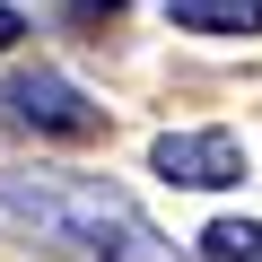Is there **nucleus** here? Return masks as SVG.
I'll list each match as a JSON object with an SVG mask.
<instances>
[{"label": "nucleus", "mask_w": 262, "mask_h": 262, "mask_svg": "<svg viewBox=\"0 0 262 262\" xmlns=\"http://www.w3.org/2000/svg\"><path fill=\"white\" fill-rule=\"evenodd\" d=\"M18 35H27V18H18V9H9V0H0V53H9V44H18Z\"/></svg>", "instance_id": "obj_6"}, {"label": "nucleus", "mask_w": 262, "mask_h": 262, "mask_svg": "<svg viewBox=\"0 0 262 262\" xmlns=\"http://www.w3.org/2000/svg\"><path fill=\"white\" fill-rule=\"evenodd\" d=\"M0 227L61 262H184L105 175H0Z\"/></svg>", "instance_id": "obj_1"}, {"label": "nucleus", "mask_w": 262, "mask_h": 262, "mask_svg": "<svg viewBox=\"0 0 262 262\" xmlns=\"http://www.w3.org/2000/svg\"><path fill=\"white\" fill-rule=\"evenodd\" d=\"M149 166L184 192H219V184H245V149L227 140V131H158Z\"/></svg>", "instance_id": "obj_3"}, {"label": "nucleus", "mask_w": 262, "mask_h": 262, "mask_svg": "<svg viewBox=\"0 0 262 262\" xmlns=\"http://www.w3.org/2000/svg\"><path fill=\"white\" fill-rule=\"evenodd\" d=\"M192 35H262V0H166Z\"/></svg>", "instance_id": "obj_4"}, {"label": "nucleus", "mask_w": 262, "mask_h": 262, "mask_svg": "<svg viewBox=\"0 0 262 262\" xmlns=\"http://www.w3.org/2000/svg\"><path fill=\"white\" fill-rule=\"evenodd\" d=\"M201 262H262V227L253 219H219L201 236Z\"/></svg>", "instance_id": "obj_5"}, {"label": "nucleus", "mask_w": 262, "mask_h": 262, "mask_svg": "<svg viewBox=\"0 0 262 262\" xmlns=\"http://www.w3.org/2000/svg\"><path fill=\"white\" fill-rule=\"evenodd\" d=\"M9 114L27 131H53V140H96V131H105V105L88 88H70L61 70H18L9 79Z\"/></svg>", "instance_id": "obj_2"}]
</instances>
